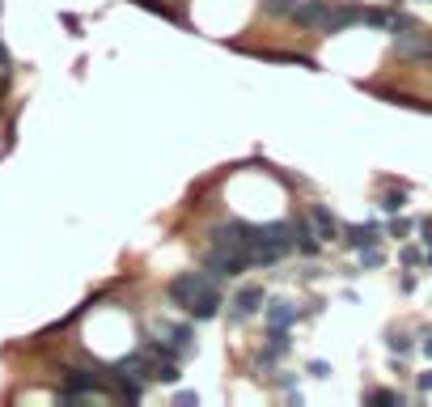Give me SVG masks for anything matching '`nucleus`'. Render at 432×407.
Masks as SVG:
<instances>
[{
	"label": "nucleus",
	"instance_id": "nucleus-1",
	"mask_svg": "<svg viewBox=\"0 0 432 407\" xmlns=\"http://www.w3.org/2000/svg\"><path fill=\"white\" fill-rule=\"evenodd\" d=\"M246 268H255L250 263V255L246 251H238V246H212V255H208V272L216 276V280H225V276H242Z\"/></svg>",
	"mask_w": 432,
	"mask_h": 407
},
{
	"label": "nucleus",
	"instance_id": "nucleus-2",
	"mask_svg": "<svg viewBox=\"0 0 432 407\" xmlns=\"http://www.w3.org/2000/svg\"><path fill=\"white\" fill-rule=\"evenodd\" d=\"M208 280H212V272H182V276H174V280H170V302L187 310V302H191Z\"/></svg>",
	"mask_w": 432,
	"mask_h": 407
},
{
	"label": "nucleus",
	"instance_id": "nucleus-3",
	"mask_svg": "<svg viewBox=\"0 0 432 407\" xmlns=\"http://www.w3.org/2000/svg\"><path fill=\"white\" fill-rule=\"evenodd\" d=\"M187 314H191V319H199V323L221 314V289H216V276H212V280H208V285L191 297V302H187Z\"/></svg>",
	"mask_w": 432,
	"mask_h": 407
},
{
	"label": "nucleus",
	"instance_id": "nucleus-4",
	"mask_svg": "<svg viewBox=\"0 0 432 407\" xmlns=\"http://www.w3.org/2000/svg\"><path fill=\"white\" fill-rule=\"evenodd\" d=\"M327 17H331V0H301V4L293 8V21L305 25V30H322Z\"/></svg>",
	"mask_w": 432,
	"mask_h": 407
},
{
	"label": "nucleus",
	"instance_id": "nucleus-5",
	"mask_svg": "<svg viewBox=\"0 0 432 407\" xmlns=\"http://www.w3.org/2000/svg\"><path fill=\"white\" fill-rule=\"evenodd\" d=\"M221 246H238V251H246L250 255V238H255V225H246V221H229V225H221L216 234H212Z\"/></svg>",
	"mask_w": 432,
	"mask_h": 407
},
{
	"label": "nucleus",
	"instance_id": "nucleus-6",
	"mask_svg": "<svg viewBox=\"0 0 432 407\" xmlns=\"http://www.w3.org/2000/svg\"><path fill=\"white\" fill-rule=\"evenodd\" d=\"M356 21H365V8H356V4H331V17H327V34H344L348 25H356Z\"/></svg>",
	"mask_w": 432,
	"mask_h": 407
},
{
	"label": "nucleus",
	"instance_id": "nucleus-7",
	"mask_svg": "<svg viewBox=\"0 0 432 407\" xmlns=\"http://www.w3.org/2000/svg\"><path fill=\"white\" fill-rule=\"evenodd\" d=\"M229 306H233V319H250V314H259V306H263V289L250 285V289H242Z\"/></svg>",
	"mask_w": 432,
	"mask_h": 407
},
{
	"label": "nucleus",
	"instance_id": "nucleus-8",
	"mask_svg": "<svg viewBox=\"0 0 432 407\" xmlns=\"http://www.w3.org/2000/svg\"><path fill=\"white\" fill-rule=\"evenodd\" d=\"M310 225H314V234L322 238V242H331V238H339V221L322 208V204H314L310 208Z\"/></svg>",
	"mask_w": 432,
	"mask_h": 407
},
{
	"label": "nucleus",
	"instance_id": "nucleus-9",
	"mask_svg": "<svg viewBox=\"0 0 432 407\" xmlns=\"http://www.w3.org/2000/svg\"><path fill=\"white\" fill-rule=\"evenodd\" d=\"M297 323V306H288V302H272L267 306V327L272 331H288Z\"/></svg>",
	"mask_w": 432,
	"mask_h": 407
},
{
	"label": "nucleus",
	"instance_id": "nucleus-10",
	"mask_svg": "<svg viewBox=\"0 0 432 407\" xmlns=\"http://www.w3.org/2000/svg\"><path fill=\"white\" fill-rule=\"evenodd\" d=\"M395 51L399 55H432V38H416V34H399L395 30Z\"/></svg>",
	"mask_w": 432,
	"mask_h": 407
},
{
	"label": "nucleus",
	"instance_id": "nucleus-11",
	"mask_svg": "<svg viewBox=\"0 0 432 407\" xmlns=\"http://www.w3.org/2000/svg\"><path fill=\"white\" fill-rule=\"evenodd\" d=\"M293 246H297L301 255H314V251H318V234H314L310 221H293Z\"/></svg>",
	"mask_w": 432,
	"mask_h": 407
},
{
	"label": "nucleus",
	"instance_id": "nucleus-12",
	"mask_svg": "<svg viewBox=\"0 0 432 407\" xmlns=\"http://www.w3.org/2000/svg\"><path fill=\"white\" fill-rule=\"evenodd\" d=\"M344 234H348V242H352L356 251H365V246H378V242H382V229H378V225H348Z\"/></svg>",
	"mask_w": 432,
	"mask_h": 407
},
{
	"label": "nucleus",
	"instance_id": "nucleus-13",
	"mask_svg": "<svg viewBox=\"0 0 432 407\" xmlns=\"http://www.w3.org/2000/svg\"><path fill=\"white\" fill-rule=\"evenodd\" d=\"M157 336H170V344H174L178 352H191V327H187V323H178V327L161 323V327H157Z\"/></svg>",
	"mask_w": 432,
	"mask_h": 407
},
{
	"label": "nucleus",
	"instance_id": "nucleus-14",
	"mask_svg": "<svg viewBox=\"0 0 432 407\" xmlns=\"http://www.w3.org/2000/svg\"><path fill=\"white\" fill-rule=\"evenodd\" d=\"M297 4H301V0H267L263 8H267L272 17H293V8H297Z\"/></svg>",
	"mask_w": 432,
	"mask_h": 407
},
{
	"label": "nucleus",
	"instance_id": "nucleus-15",
	"mask_svg": "<svg viewBox=\"0 0 432 407\" xmlns=\"http://www.w3.org/2000/svg\"><path fill=\"white\" fill-rule=\"evenodd\" d=\"M365 403H403V395L399 391H369Z\"/></svg>",
	"mask_w": 432,
	"mask_h": 407
},
{
	"label": "nucleus",
	"instance_id": "nucleus-16",
	"mask_svg": "<svg viewBox=\"0 0 432 407\" xmlns=\"http://www.w3.org/2000/svg\"><path fill=\"white\" fill-rule=\"evenodd\" d=\"M386 344H390V352H395V357H407V352H411V340H407V336H399V331H395Z\"/></svg>",
	"mask_w": 432,
	"mask_h": 407
},
{
	"label": "nucleus",
	"instance_id": "nucleus-17",
	"mask_svg": "<svg viewBox=\"0 0 432 407\" xmlns=\"http://www.w3.org/2000/svg\"><path fill=\"white\" fill-rule=\"evenodd\" d=\"M361 263H365V268H382V251H378V246H365V251H361Z\"/></svg>",
	"mask_w": 432,
	"mask_h": 407
},
{
	"label": "nucleus",
	"instance_id": "nucleus-18",
	"mask_svg": "<svg viewBox=\"0 0 432 407\" xmlns=\"http://www.w3.org/2000/svg\"><path fill=\"white\" fill-rule=\"evenodd\" d=\"M403 200H407L403 191H390V195L382 200V208H386V212H399V208H403Z\"/></svg>",
	"mask_w": 432,
	"mask_h": 407
},
{
	"label": "nucleus",
	"instance_id": "nucleus-19",
	"mask_svg": "<svg viewBox=\"0 0 432 407\" xmlns=\"http://www.w3.org/2000/svg\"><path fill=\"white\" fill-rule=\"evenodd\" d=\"M153 378H157V382H178V369H174V365H157Z\"/></svg>",
	"mask_w": 432,
	"mask_h": 407
},
{
	"label": "nucleus",
	"instance_id": "nucleus-20",
	"mask_svg": "<svg viewBox=\"0 0 432 407\" xmlns=\"http://www.w3.org/2000/svg\"><path fill=\"white\" fill-rule=\"evenodd\" d=\"M407 229H411L407 221H390V234H395V238H407Z\"/></svg>",
	"mask_w": 432,
	"mask_h": 407
},
{
	"label": "nucleus",
	"instance_id": "nucleus-21",
	"mask_svg": "<svg viewBox=\"0 0 432 407\" xmlns=\"http://www.w3.org/2000/svg\"><path fill=\"white\" fill-rule=\"evenodd\" d=\"M420 391H432V369L428 374H420Z\"/></svg>",
	"mask_w": 432,
	"mask_h": 407
},
{
	"label": "nucleus",
	"instance_id": "nucleus-22",
	"mask_svg": "<svg viewBox=\"0 0 432 407\" xmlns=\"http://www.w3.org/2000/svg\"><path fill=\"white\" fill-rule=\"evenodd\" d=\"M424 357H428V361H432V331H428V336H424Z\"/></svg>",
	"mask_w": 432,
	"mask_h": 407
},
{
	"label": "nucleus",
	"instance_id": "nucleus-23",
	"mask_svg": "<svg viewBox=\"0 0 432 407\" xmlns=\"http://www.w3.org/2000/svg\"><path fill=\"white\" fill-rule=\"evenodd\" d=\"M420 229H424V238H428V242H432V217H428V221H424V225H420Z\"/></svg>",
	"mask_w": 432,
	"mask_h": 407
},
{
	"label": "nucleus",
	"instance_id": "nucleus-24",
	"mask_svg": "<svg viewBox=\"0 0 432 407\" xmlns=\"http://www.w3.org/2000/svg\"><path fill=\"white\" fill-rule=\"evenodd\" d=\"M428 263H432V242H428Z\"/></svg>",
	"mask_w": 432,
	"mask_h": 407
},
{
	"label": "nucleus",
	"instance_id": "nucleus-25",
	"mask_svg": "<svg viewBox=\"0 0 432 407\" xmlns=\"http://www.w3.org/2000/svg\"><path fill=\"white\" fill-rule=\"evenodd\" d=\"M395 4H399V0H395Z\"/></svg>",
	"mask_w": 432,
	"mask_h": 407
},
{
	"label": "nucleus",
	"instance_id": "nucleus-26",
	"mask_svg": "<svg viewBox=\"0 0 432 407\" xmlns=\"http://www.w3.org/2000/svg\"><path fill=\"white\" fill-rule=\"evenodd\" d=\"M428 59H432V55H428Z\"/></svg>",
	"mask_w": 432,
	"mask_h": 407
}]
</instances>
